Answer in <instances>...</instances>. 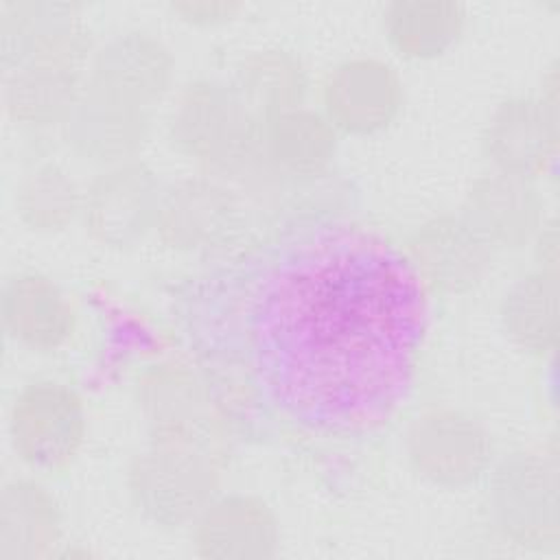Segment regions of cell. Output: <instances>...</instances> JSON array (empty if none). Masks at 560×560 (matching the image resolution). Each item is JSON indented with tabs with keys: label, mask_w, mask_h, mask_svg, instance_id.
Listing matches in <instances>:
<instances>
[{
	"label": "cell",
	"mask_w": 560,
	"mask_h": 560,
	"mask_svg": "<svg viewBox=\"0 0 560 560\" xmlns=\"http://www.w3.org/2000/svg\"><path fill=\"white\" fill-rule=\"evenodd\" d=\"M422 280L363 232L315 236L267 276L254 306L262 389L291 418L365 431L405 400L424 332Z\"/></svg>",
	"instance_id": "6da1fadb"
},
{
	"label": "cell",
	"mask_w": 560,
	"mask_h": 560,
	"mask_svg": "<svg viewBox=\"0 0 560 560\" xmlns=\"http://www.w3.org/2000/svg\"><path fill=\"white\" fill-rule=\"evenodd\" d=\"M9 435L26 464L44 470L61 468L83 438L81 400L61 383H28L13 400Z\"/></svg>",
	"instance_id": "7a4b0ae2"
},
{
	"label": "cell",
	"mask_w": 560,
	"mask_h": 560,
	"mask_svg": "<svg viewBox=\"0 0 560 560\" xmlns=\"http://www.w3.org/2000/svg\"><path fill=\"white\" fill-rule=\"evenodd\" d=\"M398 107L400 81L394 68L381 59H348L324 83L326 118L348 133L361 136L387 127Z\"/></svg>",
	"instance_id": "3957f363"
},
{
	"label": "cell",
	"mask_w": 560,
	"mask_h": 560,
	"mask_svg": "<svg viewBox=\"0 0 560 560\" xmlns=\"http://www.w3.org/2000/svg\"><path fill=\"white\" fill-rule=\"evenodd\" d=\"M407 446L413 466L442 486L472 481L488 459V440L481 427L468 416L448 409L418 418L409 431Z\"/></svg>",
	"instance_id": "277c9868"
},
{
	"label": "cell",
	"mask_w": 560,
	"mask_h": 560,
	"mask_svg": "<svg viewBox=\"0 0 560 560\" xmlns=\"http://www.w3.org/2000/svg\"><path fill=\"white\" fill-rule=\"evenodd\" d=\"M171 129L186 153L221 164L249 140L247 112L217 83L190 85L173 114Z\"/></svg>",
	"instance_id": "5b68a950"
},
{
	"label": "cell",
	"mask_w": 560,
	"mask_h": 560,
	"mask_svg": "<svg viewBox=\"0 0 560 560\" xmlns=\"http://www.w3.org/2000/svg\"><path fill=\"white\" fill-rule=\"evenodd\" d=\"M171 77V57L160 42L131 33L114 39L94 63L90 94L133 112L160 98Z\"/></svg>",
	"instance_id": "8992f818"
},
{
	"label": "cell",
	"mask_w": 560,
	"mask_h": 560,
	"mask_svg": "<svg viewBox=\"0 0 560 560\" xmlns=\"http://www.w3.org/2000/svg\"><path fill=\"white\" fill-rule=\"evenodd\" d=\"M158 195L151 173L127 166L103 175L85 197L90 230L112 245H122L144 232L158 217Z\"/></svg>",
	"instance_id": "52a82bcc"
},
{
	"label": "cell",
	"mask_w": 560,
	"mask_h": 560,
	"mask_svg": "<svg viewBox=\"0 0 560 560\" xmlns=\"http://www.w3.org/2000/svg\"><path fill=\"white\" fill-rule=\"evenodd\" d=\"M2 313L7 330L28 348L61 346L72 330V308L48 278L20 273L4 287Z\"/></svg>",
	"instance_id": "ba28073f"
},
{
	"label": "cell",
	"mask_w": 560,
	"mask_h": 560,
	"mask_svg": "<svg viewBox=\"0 0 560 560\" xmlns=\"http://www.w3.org/2000/svg\"><path fill=\"white\" fill-rule=\"evenodd\" d=\"M133 492L151 512H166L175 518L192 512L212 486V472L190 453L153 451L138 459Z\"/></svg>",
	"instance_id": "9c48e42d"
},
{
	"label": "cell",
	"mask_w": 560,
	"mask_h": 560,
	"mask_svg": "<svg viewBox=\"0 0 560 560\" xmlns=\"http://www.w3.org/2000/svg\"><path fill=\"white\" fill-rule=\"evenodd\" d=\"M236 219V206L214 184L190 182L168 195L158 212L160 230L173 247H208L230 234Z\"/></svg>",
	"instance_id": "30bf717a"
},
{
	"label": "cell",
	"mask_w": 560,
	"mask_h": 560,
	"mask_svg": "<svg viewBox=\"0 0 560 560\" xmlns=\"http://www.w3.org/2000/svg\"><path fill=\"white\" fill-rule=\"evenodd\" d=\"M468 230L497 243L516 245L529 236L538 219V201L527 182L518 175L501 173L481 179L468 195Z\"/></svg>",
	"instance_id": "8fae6325"
},
{
	"label": "cell",
	"mask_w": 560,
	"mask_h": 560,
	"mask_svg": "<svg viewBox=\"0 0 560 560\" xmlns=\"http://www.w3.org/2000/svg\"><path fill=\"white\" fill-rule=\"evenodd\" d=\"M464 18V7L457 2L398 0L385 7L383 28L398 55L431 59L457 42Z\"/></svg>",
	"instance_id": "7c38bea8"
},
{
	"label": "cell",
	"mask_w": 560,
	"mask_h": 560,
	"mask_svg": "<svg viewBox=\"0 0 560 560\" xmlns=\"http://www.w3.org/2000/svg\"><path fill=\"white\" fill-rule=\"evenodd\" d=\"M486 149L503 173L525 177L536 171L547 153L545 107L532 101L501 105L488 125Z\"/></svg>",
	"instance_id": "4fadbf2b"
},
{
	"label": "cell",
	"mask_w": 560,
	"mask_h": 560,
	"mask_svg": "<svg viewBox=\"0 0 560 560\" xmlns=\"http://www.w3.org/2000/svg\"><path fill=\"white\" fill-rule=\"evenodd\" d=\"M197 538L217 556L265 553L262 547L273 542V521L262 503L230 497L208 508Z\"/></svg>",
	"instance_id": "5bb4252c"
},
{
	"label": "cell",
	"mask_w": 560,
	"mask_h": 560,
	"mask_svg": "<svg viewBox=\"0 0 560 560\" xmlns=\"http://www.w3.org/2000/svg\"><path fill=\"white\" fill-rule=\"evenodd\" d=\"M267 144L280 166L293 173H313L332 158L335 131L328 118L319 114L289 109L269 118Z\"/></svg>",
	"instance_id": "9a60e30c"
},
{
	"label": "cell",
	"mask_w": 560,
	"mask_h": 560,
	"mask_svg": "<svg viewBox=\"0 0 560 560\" xmlns=\"http://www.w3.org/2000/svg\"><path fill=\"white\" fill-rule=\"evenodd\" d=\"M243 101L265 114L295 109L306 92V74L298 59L284 50H260L238 68Z\"/></svg>",
	"instance_id": "2e32d148"
},
{
	"label": "cell",
	"mask_w": 560,
	"mask_h": 560,
	"mask_svg": "<svg viewBox=\"0 0 560 560\" xmlns=\"http://www.w3.org/2000/svg\"><path fill=\"white\" fill-rule=\"evenodd\" d=\"M72 68L31 61L7 83V107L15 120L46 125L72 105Z\"/></svg>",
	"instance_id": "e0dca14e"
},
{
	"label": "cell",
	"mask_w": 560,
	"mask_h": 560,
	"mask_svg": "<svg viewBox=\"0 0 560 560\" xmlns=\"http://www.w3.org/2000/svg\"><path fill=\"white\" fill-rule=\"evenodd\" d=\"M508 332L527 350L542 352L556 337V282L553 276L523 278L503 302Z\"/></svg>",
	"instance_id": "ac0fdd59"
},
{
	"label": "cell",
	"mask_w": 560,
	"mask_h": 560,
	"mask_svg": "<svg viewBox=\"0 0 560 560\" xmlns=\"http://www.w3.org/2000/svg\"><path fill=\"white\" fill-rule=\"evenodd\" d=\"M481 241L468 228L435 223L424 232V236L416 243V262H411L420 273H424L431 282H440L446 287H459L466 282L457 265L459 260L470 271H479L481 265Z\"/></svg>",
	"instance_id": "d6986e66"
},
{
	"label": "cell",
	"mask_w": 560,
	"mask_h": 560,
	"mask_svg": "<svg viewBox=\"0 0 560 560\" xmlns=\"http://www.w3.org/2000/svg\"><path fill=\"white\" fill-rule=\"evenodd\" d=\"M55 505L50 497L31 481H13L2 494V542L4 547H28L35 553L39 545L55 538ZM20 553V551H18Z\"/></svg>",
	"instance_id": "ffe728a7"
},
{
	"label": "cell",
	"mask_w": 560,
	"mask_h": 560,
	"mask_svg": "<svg viewBox=\"0 0 560 560\" xmlns=\"http://www.w3.org/2000/svg\"><path fill=\"white\" fill-rule=\"evenodd\" d=\"M22 219L39 230L63 228L77 210L74 184L55 166H44L31 173L15 199Z\"/></svg>",
	"instance_id": "44dd1931"
},
{
	"label": "cell",
	"mask_w": 560,
	"mask_h": 560,
	"mask_svg": "<svg viewBox=\"0 0 560 560\" xmlns=\"http://www.w3.org/2000/svg\"><path fill=\"white\" fill-rule=\"evenodd\" d=\"M171 9L190 24H219L234 18L241 7L232 2H175Z\"/></svg>",
	"instance_id": "7402d4cb"
}]
</instances>
